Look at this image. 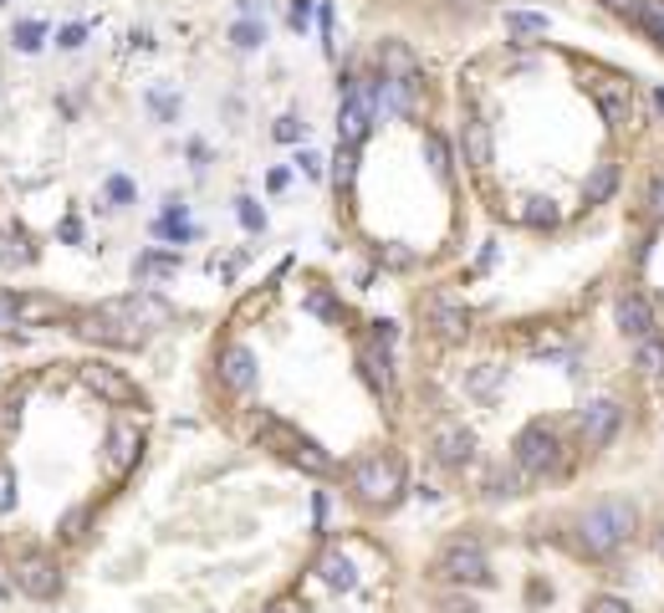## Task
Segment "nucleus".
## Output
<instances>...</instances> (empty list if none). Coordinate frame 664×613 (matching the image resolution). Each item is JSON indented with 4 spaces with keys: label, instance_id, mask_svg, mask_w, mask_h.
I'll use <instances>...</instances> for the list:
<instances>
[{
    "label": "nucleus",
    "instance_id": "nucleus-1",
    "mask_svg": "<svg viewBox=\"0 0 664 613\" xmlns=\"http://www.w3.org/2000/svg\"><path fill=\"white\" fill-rule=\"evenodd\" d=\"M639 532V507L629 496H608L598 507H588L577 516V547L588 557H614L623 542H634Z\"/></svg>",
    "mask_w": 664,
    "mask_h": 613
},
{
    "label": "nucleus",
    "instance_id": "nucleus-2",
    "mask_svg": "<svg viewBox=\"0 0 664 613\" xmlns=\"http://www.w3.org/2000/svg\"><path fill=\"white\" fill-rule=\"evenodd\" d=\"M348 486L369 511H394L409 491V470H404V455L398 450H373L348 470Z\"/></svg>",
    "mask_w": 664,
    "mask_h": 613
},
{
    "label": "nucleus",
    "instance_id": "nucleus-3",
    "mask_svg": "<svg viewBox=\"0 0 664 613\" xmlns=\"http://www.w3.org/2000/svg\"><path fill=\"white\" fill-rule=\"evenodd\" d=\"M379 103H384V92H379V77H348L342 82V98H338V144H363L379 118Z\"/></svg>",
    "mask_w": 664,
    "mask_h": 613
},
{
    "label": "nucleus",
    "instance_id": "nucleus-4",
    "mask_svg": "<svg viewBox=\"0 0 664 613\" xmlns=\"http://www.w3.org/2000/svg\"><path fill=\"white\" fill-rule=\"evenodd\" d=\"M435 578L440 583H475V588H491V553L481 537H450L440 547V557H435Z\"/></svg>",
    "mask_w": 664,
    "mask_h": 613
},
{
    "label": "nucleus",
    "instance_id": "nucleus-5",
    "mask_svg": "<svg viewBox=\"0 0 664 613\" xmlns=\"http://www.w3.org/2000/svg\"><path fill=\"white\" fill-rule=\"evenodd\" d=\"M511 461H517L521 476H547V470H558V461H562L558 430H552L547 419H531V424H521L517 445H511Z\"/></svg>",
    "mask_w": 664,
    "mask_h": 613
},
{
    "label": "nucleus",
    "instance_id": "nucleus-6",
    "mask_svg": "<svg viewBox=\"0 0 664 613\" xmlns=\"http://www.w3.org/2000/svg\"><path fill=\"white\" fill-rule=\"evenodd\" d=\"M77 378L88 384L98 399H108V405H123V409H133V405H144V394H138V384H133L123 368H113V363H103V359H88V363H77Z\"/></svg>",
    "mask_w": 664,
    "mask_h": 613
},
{
    "label": "nucleus",
    "instance_id": "nucleus-7",
    "mask_svg": "<svg viewBox=\"0 0 664 613\" xmlns=\"http://www.w3.org/2000/svg\"><path fill=\"white\" fill-rule=\"evenodd\" d=\"M425 322L440 343H465V338H471V307L460 297H450L444 286L425 297Z\"/></svg>",
    "mask_w": 664,
    "mask_h": 613
},
{
    "label": "nucleus",
    "instance_id": "nucleus-8",
    "mask_svg": "<svg viewBox=\"0 0 664 613\" xmlns=\"http://www.w3.org/2000/svg\"><path fill=\"white\" fill-rule=\"evenodd\" d=\"M15 588L26 593V599L36 603H52L61 593V568H57V557H46V553H21L15 557Z\"/></svg>",
    "mask_w": 664,
    "mask_h": 613
},
{
    "label": "nucleus",
    "instance_id": "nucleus-9",
    "mask_svg": "<svg viewBox=\"0 0 664 613\" xmlns=\"http://www.w3.org/2000/svg\"><path fill=\"white\" fill-rule=\"evenodd\" d=\"M266 434H271V440L281 445V455H286L292 465H302L307 476H333V470H338L333 455H327L312 434H296V430H286V424H266Z\"/></svg>",
    "mask_w": 664,
    "mask_h": 613
},
{
    "label": "nucleus",
    "instance_id": "nucleus-10",
    "mask_svg": "<svg viewBox=\"0 0 664 613\" xmlns=\"http://www.w3.org/2000/svg\"><path fill=\"white\" fill-rule=\"evenodd\" d=\"M619 424H623V405H619V399H588V405L577 409V434H583V445H588V450H608V445H614Z\"/></svg>",
    "mask_w": 664,
    "mask_h": 613
},
{
    "label": "nucleus",
    "instance_id": "nucleus-11",
    "mask_svg": "<svg viewBox=\"0 0 664 613\" xmlns=\"http://www.w3.org/2000/svg\"><path fill=\"white\" fill-rule=\"evenodd\" d=\"M588 92H593V103H598V113H604L608 128H623V123H629V107H634V88H629L623 77L593 72V77H588Z\"/></svg>",
    "mask_w": 664,
    "mask_h": 613
},
{
    "label": "nucleus",
    "instance_id": "nucleus-12",
    "mask_svg": "<svg viewBox=\"0 0 664 613\" xmlns=\"http://www.w3.org/2000/svg\"><path fill=\"white\" fill-rule=\"evenodd\" d=\"M103 313H113L119 322H128V328H138L148 338L154 328H164L169 322V302L148 297V292H133V297H119V302H103Z\"/></svg>",
    "mask_w": 664,
    "mask_h": 613
},
{
    "label": "nucleus",
    "instance_id": "nucleus-13",
    "mask_svg": "<svg viewBox=\"0 0 664 613\" xmlns=\"http://www.w3.org/2000/svg\"><path fill=\"white\" fill-rule=\"evenodd\" d=\"M215 368H221V384L230 394H251L256 389V378H261V363H256V353L246 343H225L221 348V363H215Z\"/></svg>",
    "mask_w": 664,
    "mask_h": 613
},
{
    "label": "nucleus",
    "instance_id": "nucleus-14",
    "mask_svg": "<svg viewBox=\"0 0 664 613\" xmlns=\"http://www.w3.org/2000/svg\"><path fill=\"white\" fill-rule=\"evenodd\" d=\"M379 92H384V107L398 118H419V107H425V77L419 72L379 77Z\"/></svg>",
    "mask_w": 664,
    "mask_h": 613
},
{
    "label": "nucleus",
    "instance_id": "nucleus-15",
    "mask_svg": "<svg viewBox=\"0 0 664 613\" xmlns=\"http://www.w3.org/2000/svg\"><path fill=\"white\" fill-rule=\"evenodd\" d=\"M429 445H435V461H440L444 470H465L475 455V434L465 430V424H440Z\"/></svg>",
    "mask_w": 664,
    "mask_h": 613
},
{
    "label": "nucleus",
    "instance_id": "nucleus-16",
    "mask_svg": "<svg viewBox=\"0 0 664 613\" xmlns=\"http://www.w3.org/2000/svg\"><path fill=\"white\" fill-rule=\"evenodd\" d=\"M460 149H465V164L471 169H491V159H496V134H491V123L481 113H465V123H460Z\"/></svg>",
    "mask_w": 664,
    "mask_h": 613
},
{
    "label": "nucleus",
    "instance_id": "nucleus-17",
    "mask_svg": "<svg viewBox=\"0 0 664 613\" xmlns=\"http://www.w3.org/2000/svg\"><path fill=\"white\" fill-rule=\"evenodd\" d=\"M614 328L623 332V338H650L654 332V307L639 292H619V302H614Z\"/></svg>",
    "mask_w": 664,
    "mask_h": 613
},
{
    "label": "nucleus",
    "instance_id": "nucleus-18",
    "mask_svg": "<svg viewBox=\"0 0 664 613\" xmlns=\"http://www.w3.org/2000/svg\"><path fill=\"white\" fill-rule=\"evenodd\" d=\"M358 368H363V378H369V384H373V394H379V399H389V394H394V368H389V343H379V338H373V343H363V348H358Z\"/></svg>",
    "mask_w": 664,
    "mask_h": 613
},
{
    "label": "nucleus",
    "instance_id": "nucleus-19",
    "mask_svg": "<svg viewBox=\"0 0 664 613\" xmlns=\"http://www.w3.org/2000/svg\"><path fill=\"white\" fill-rule=\"evenodd\" d=\"M317 578H323L333 593H353L358 588V568H353V557L338 553V547H327L323 557H317Z\"/></svg>",
    "mask_w": 664,
    "mask_h": 613
},
{
    "label": "nucleus",
    "instance_id": "nucleus-20",
    "mask_svg": "<svg viewBox=\"0 0 664 613\" xmlns=\"http://www.w3.org/2000/svg\"><path fill=\"white\" fill-rule=\"evenodd\" d=\"M138 445H144V440H138V430H133V424H113V430H108V470H128L133 461H138Z\"/></svg>",
    "mask_w": 664,
    "mask_h": 613
},
{
    "label": "nucleus",
    "instance_id": "nucleus-21",
    "mask_svg": "<svg viewBox=\"0 0 664 613\" xmlns=\"http://www.w3.org/2000/svg\"><path fill=\"white\" fill-rule=\"evenodd\" d=\"M614 184H619V164L604 159V164H593V174L583 180V200H588V205H604V200L614 195Z\"/></svg>",
    "mask_w": 664,
    "mask_h": 613
},
{
    "label": "nucleus",
    "instance_id": "nucleus-22",
    "mask_svg": "<svg viewBox=\"0 0 664 613\" xmlns=\"http://www.w3.org/2000/svg\"><path fill=\"white\" fill-rule=\"evenodd\" d=\"M634 368L644 378H664V338H639V348H634Z\"/></svg>",
    "mask_w": 664,
    "mask_h": 613
},
{
    "label": "nucleus",
    "instance_id": "nucleus-23",
    "mask_svg": "<svg viewBox=\"0 0 664 613\" xmlns=\"http://www.w3.org/2000/svg\"><path fill=\"white\" fill-rule=\"evenodd\" d=\"M425 164H429V174H435L440 184H450L455 164H450V144H444L440 134H425Z\"/></svg>",
    "mask_w": 664,
    "mask_h": 613
},
{
    "label": "nucleus",
    "instance_id": "nucleus-24",
    "mask_svg": "<svg viewBox=\"0 0 664 613\" xmlns=\"http://www.w3.org/2000/svg\"><path fill=\"white\" fill-rule=\"evenodd\" d=\"M404 72H419V61H414L409 46L389 42L384 52H379V77H404Z\"/></svg>",
    "mask_w": 664,
    "mask_h": 613
},
{
    "label": "nucleus",
    "instance_id": "nucleus-25",
    "mask_svg": "<svg viewBox=\"0 0 664 613\" xmlns=\"http://www.w3.org/2000/svg\"><path fill=\"white\" fill-rule=\"evenodd\" d=\"M506 31H511V36H521V42H531V36H547V31H552V21H547L542 11H506Z\"/></svg>",
    "mask_w": 664,
    "mask_h": 613
},
{
    "label": "nucleus",
    "instance_id": "nucleus-26",
    "mask_svg": "<svg viewBox=\"0 0 664 613\" xmlns=\"http://www.w3.org/2000/svg\"><path fill=\"white\" fill-rule=\"evenodd\" d=\"M634 21L644 26V36H650L654 46H664V0H639Z\"/></svg>",
    "mask_w": 664,
    "mask_h": 613
},
{
    "label": "nucleus",
    "instance_id": "nucleus-27",
    "mask_svg": "<svg viewBox=\"0 0 664 613\" xmlns=\"http://www.w3.org/2000/svg\"><path fill=\"white\" fill-rule=\"evenodd\" d=\"M353 180H358V149H353V144H338V159H333V184H338V190H353Z\"/></svg>",
    "mask_w": 664,
    "mask_h": 613
},
{
    "label": "nucleus",
    "instance_id": "nucleus-28",
    "mask_svg": "<svg viewBox=\"0 0 664 613\" xmlns=\"http://www.w3.org/2000/svg\"><path fill=\"white\" fill-rule=\"evenodd\" d=\"M11 36H15V46H21V52H42L46 26H42V21H21V26H15Z\"/></svg>",
    "mask_w": 664,
    "mask_h": 613
},
{
    "label": "nucleus",
    "instance_id": "nucleus-29",
    "mask_svg": "<svg viewBox=\"0 0 664 613\" xmlns=\"http://www.w3.org/2000/svg\"><path fill=\"white\" fill-rule=\"evenodd\" d=\"M230 42H236L240 52H256V46L266 42V31L256 26V21H236V26H230Z\"/></svg>",
    "mask_w": 664,
    "mask_h": 613
},
{
    "label": "nucleus",
    "instance_id": "nucleus-30",
    "mask_svg": "<svg viewBox=\"0 0 664 613\" xmlns=\"http://www.w3.org/2000/svg\"><path fill=\"white\" fill-rule=\"evenodd\" d=\"M496 384H502V368H496V363H481V374L471 378V394H475V399H491Z\"/></svg>",
    "mask_w": 664,
    "mask_h": 613
},
{
    "label": "nucleus",
    "instance_id": "nucleus-31",
    "mask_svg": "<svg viewBox=\"0 0 664 613\" xmlns=\"http://www.w3.org/2000/svg\"><path fill=\"white\" fill-rule=\"evenodd\" d=\"M583 613H634V603L614 599V593H598V599H588V609H583Z\"/></svg>",
    "mask_w": 664,
    "mask_h": 613
},
{
    "label": "nucleus",
    "instance_id": "nucleus-32",
    "mask_svg": "<svg viewBox=\"0 0 664 613\" xmlns=\"http://www.w3.org/2000/svg\"><path fill=\"white\" fill-rule=\"evenodd\" d=\"M5 511H15V470L0 461V516H5Z\"/></svg>",
    "mask_w": 664,
    "mask_h": 613
},
{
    "label": "nucleus",
    "instance_id": "nucleus-33",
    "mask_svg": "<svg viewBox=\"0 0 664 613\" xmlns=\"http://www.w3.org/2000/svg\"><path fill=\"white\" fill-rule=\"evenodd\" d=\"M527 225H537V230H542V225H558V209H552V200H527Z\"/></svg>",
    "mask_w": 664,
    "mask_h": 613
},
{
    "label": "nucleus",
    "instance_id": "nucleus-34",
    "mask_svg": "<svg viewBox=\"0 0 664 613\" xmlns=\"http://www.w3.org/2000/svg\"><path fill=\"white\" fill-rule=\"evenodd\" d=\"M236 205H240V225L246 230H266V215L256 209V200H236Z\"/></svg>",
    "mask_w": 664,
    "mask_h": 613
},
{
    "label": "nucleus",
    "instance_id": "nucleus-35",
    "mask_svg": "<svg viewBox=\"0 0 664 613\" xmlns=\"http://www.w3.org/2000/svg\"><path fill=\"white\" fill-rule=\"evenodd\" d=\"M179 261L175 256H144V261H138V276H154V271H175Z\"/></svg>",
    "mask_w": 664,
    "mask_h": 613
},
{
    "label": "nucleus",
    "instance_id": "nucleus-36",
    "mask_svg": "<svg viewBox=\"0 0 664 613\" xmlns=\"http://www.w3.org/2000/svg\"><path fill=\"white\" fill-rule=\"evenodd\" d=\"M57 42L67 46V52H77V46L88 42V26H61V31H57Z\"/></svg>",
    "mask_w": 664,
    "mask_h": 613
},
{
    "label": "nucleus",
    "instance_id": "nucleus-37",
    "mask_svg": "<svg viewBox=\"0 0 664 613\" xmlns=\"http://www.w3.org/2000/svg\"><path fill=\"white\" fill-rule=\"evenodd\" d=\"M440 613H481V609H475V599H465V593H450V599L440 603Z\"/></svg>",
    "mask_w": 664,
    "mask_h": 613
},
{
    "label": "nucleus",
    "instance_id": "nucleus-38",
    "mask_svg": "<svg viewBox=\"0 0 664 613\" xmlns=\"http://www.w3.org/2000/svg\"><path fill=\"white\" fill-rule=\"evenodd\" d=\"M108 200H119V205H128V200H133V184L123 180V174H113V180H108Z\"/></svg>",
    "mask_w": 664,
    "mask_h": 613
},
{
    "label": "nucleus",
    "instance_id": "nucleus-39",
    "mask_svg": "<svg viewBox=\"0 0 664 613\" xmlns=\"http://www.w3.org/2000/svg\"><path fill=\"white\" fill-rule=\"evenodd\" d=\"M312 21V0H292V31H307Z\"/></svg>",
    "mask_w": 664,
    "mask_h": 613
},
{
    "label": "nucleus",
    "instance_id": "nucleus-40",
    "mask_svg": "<svg viewBox=\"0 0 664 613\" xmlns=\"http://www.w3.org/2000/svg\"><path fill=\"white\" fill-rule=\"evenodd\" d=\"M21 317H15V297L11 292H0V328H15Z\"/></svg>",
    "mask_w": 664,
    "mask_h": 613
},
{
    "label": "nucleus",
    "instance_id": "nucleus-41",
    "mask_svg": "<svg viewBox=\"0 0 664 613\" xmlns=\"http://www.w3.org/2000/svg\"><path fill=\"white\" fill-rule=\"evenodd\" d=\"M277 138H281V144H296V138H302V123H296V118H281V123H277Z\"/></svg>",
    "mask_w": 664,
    "mask_h": 613
},
{
    "label": "nucleus",
    "instance_id": "nucleus-42",
    "mask_svg": "<svg viewBox=\"0 0 664 613\" xmlns=\"http://www.w3.org/2000/svg\"><path fill=\"white\" fill-rule=\"evenodd\" d=\"M650 215H654V220H664V180L650 190Z\"/></svg>",
    "mask_w": 664,
    "mask_h": 613
},
{
    "label": "nucleus",
    "instance_id": "nucleus-43",
    "mask_svg": "<svg viewBox=\"0 0 664 613\" xmlns=\"http://www.w3.org/2000/svg\"><path fill=\"white\" fill-rule=\"evenodd\" d=\"M604 5H608L614 15H634V11H639V0H604Z\"/></svg>",
    "mask_w": 664,
    "mask_h": 613
},
{
    "label": "nucleus",
    "instance_id": "nucleus-44",
    "mask_svg": "<svg viewBox=\"0 0 664 613\" xmlns=\"http://www.w3.org/2000/svg\"><path fill=\"white\" fill-rule=\"evenodd\" d=\"M266 613H302V603H296V599H277V603H271V609H266Z\"/></svg>",
    "mask_w": 664,
    "mask_h": 613
},
{
    "label": "nucleus",
    "instance_id": "nucleus-45",
    "mask_svg": "<svg viewBox=\"0 0 664 613\" xmlns=\"http://www.w3.org/2000/svg\"><path fill=\"white\" fill-rule=\"evenodd\" d=\"M654 547H660V557H664V526H660V537H654Z\"/></svg>",
    "mask_w": 664,
    "mask_h": 613
},
{
    "label": "nucleus",
    "instance_id": "nucleus-46",
    "mask_svg": "<svg viewBox=\"0 0 664 613\" xmlns=\"http://www.w3.org/2000/svg\"><path fill=\"white\" fill-rule=\"evenodd\" d=\"M654 107H660V113H664V92H654Z\"/></svg>",
    "mask_w": 664,
    "mask_h": 613
}]
</instances>
